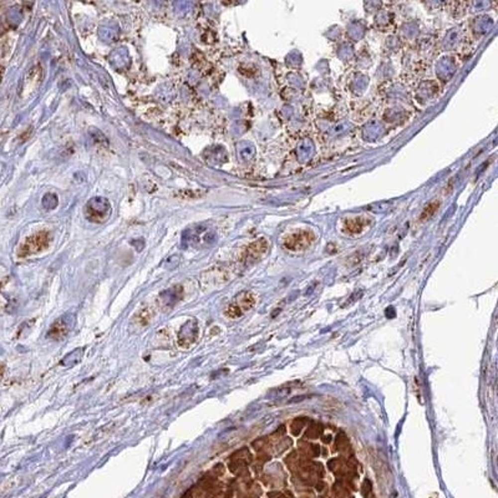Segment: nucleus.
<instances>
[{
	"label": "nucleus",
	"instance_id": "9",
	"mask_svg": "<svg viewBox=\"0 0 498 498\" xmlns=\"http://www.w3.org/2000/svg\"><path fill=\"white\" fill-rule=\"evenodd\" d=\"M438 205H440V203H437V202L430 203V204H428L427 207L423 209L422 214H421V219L425 220V219H428L430 217H432V214L436 212V209L438 208Z\"/></svg>",
	"mask_w": 498,
	"mask_h": 498
},
{
	"label": "nucleus",
	"instance_id": "7",
	"mask_svg": "<svg viewBox=\"0 0 498 498\" xmlns=\"http://www.w3.org/2000/svg\"><path fill=\"white\" fill-rule=\"evenodd\" d=\"M267 248H268V243L264 239L257 240V242L252 243L247 249V253H245V258L247 261H257L258 258H261L264 253L267 252Z\"/></svg>",
	"mask_w": 498,
	"mask_h": 498
},
{
	"label": "nucleus",
	"instance_id": "10",
	"mask_svg": "<svg viewBox=\"0 0 498 498\" xmlns=\"http://www.w3.org/2000/svg\"><path fill=\"white\" fill-rule=\"evenodd\" d=\"M151 318H152V314L150 313V310H148V309H146V310L141 311V314H140V321H141V323H142V325H147V324L150 323Z\"/></svg>",
	"mask_w": 498,
	"mask_h": 498
},
{
	"label": "nucleus",
	"instance_id": "2",
	"mask_svg": "<svg viewBox=\"0 0 498 498\" xmlns=\"http://www.w3.org/2000/svg\"><path fill=\"white\" fill-rule=\"evenodd\" d=\"M314 240H315V235L311 230H299V232L288 235L284 240V245L289 251L300 252L310 247Z\"/></svg>",
	"mask_w": 498,
	"mask_h": 498
},
{
	"label": "nucleus",
	"instance_id": "4",
	"mask_svg": "<svg viewBox=\"0 0 498 498\" xmlns=\"http://www.w3.org/2000/svg\"><path fill=\"white\" fill-rule=\"evenodd\" d=\"M110 213V205L107 200L102 198H94L86 205V215L93 222H103L107 219Z\"/></svg>",
	"mask_w": 498,
	"mask_h": 498
},
{
	"label": "nucleus",
	"instance_id": "8",
	"mask_svg": "<svg viewBox=\"0 0 498 498\" xmlns=\"http://www.w3.org/2000/svg\"><path fill=\"white\" fill-rule=\"evenodd\" d=\"M366 225V220L363 219V218H350V219L345 220V228L346 230H349L350 233H358L360 232L361 229H364Z\"/></svg>",
	"mask_w": 498,
	"mask_h": 498
},
{
	"label": "nucleus",
	"instance_id": "6",
	"mask_svg": "<svg viewBox=\"0 0 498 498\" xmlns=\"http://www.w3.org/2000/svg\"><path fill=\"white\" fill-rule=\"evenodd\" d=\"M197 334H198V326L197 323L193 320L188 321L185 325L181 328L180 333H178V344H180L182 348H188L190 345H192L196 340H197Z\"/></svg>",
	"mask_w": 498,
	"mask_h": 498
},
{
	"label": "nucleus",
	"instance_id": "3",
	"mask_svg": "<svg viewBox=\"0 0 498 498\" xmlns=\"http://www.w3.org/2000/svg\"><path fill=\"white\" fill-rule=\"evenodd\" d=\"M74 324V318L71 314H68V315H63L61 318H59L58 320H55L53 323V325L49 329L48 334H46V338L51 339V340H63L64 338L68 336V334L70 333L71 328H73Z\"/></svg>",
	"mask_w": 498,
	"mask_h": 498
},
{
	"label": "nucleus",
	"instance_id": "5",
	"mask_svg": "<svg viewBox=\"0 0 498 498\" xmlns=\"http://www.w3.org/2000/svg\"><path fill=\"white\" fill-rule=\"evenodd\" d=\"M254 304H256V299L251 293H242L235 299L234 303L228 306L225 314L229 318H238V316L243 315V313L253 308Z\"/></svg>",
	"mask_w": 498,
	"mask_h": 498
},
{
	"label": "nucleus",
	"instance_id": "1",
	"mask_svg": "<svg viewBox=\"0 0 498 498\" xmlns=\"http://www.w3.org/2000/svg\"><path fill=\"white\" fill-rule=\"evenodd\" d=\"M49 242H50V235L48 232H39L36 234L31 235L25 240L20 248L19 256L20 257H28L31 254L39 253V252L44 251L45 248H48Z\"/></svg>",
	"mask_w": 498,
	"mask_h": 498
}]
</instances>
